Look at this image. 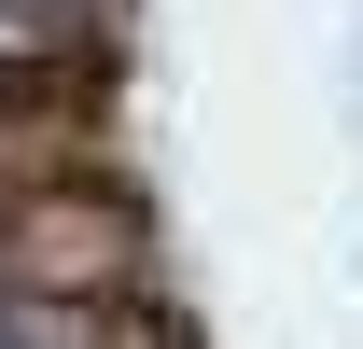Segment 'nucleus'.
Instances as JSON below:
<instances>
[{
    "mask_svg": "<svg viewBox=\"0 0 363 349\" xmlns=\"http://www.w3.org/2000/svg\"><path fill=\"white\" fill-rule=\"evenodd\" d=\"M140 294V196L98 168H43L0 196V307H84Z\"/></svg>",
    "mask_w": 363,
    "mask_h": 349,
    "instance_id": "1",
    "label": "nucleus"
},
{
    "mask_svg": "<svg viewBox=\"0 0 363 349\" xmlns=\"http://www.w3.org/2000/svg\"><path fill=\"white\" fill-rule=\"evenodd\" d=\"M98 98V56L56 43V28H0V112L28 126V112H84Z\"/></svg>",
    "mask_w": 363,
    "mask_h": 349,
    "instance_id": "3",
    "label": "nucleus"
},
{
    "mask_svg": "<svg viewBox=\"0 0 363 349\" xmlns=\"http://www.w3.org/2000/svg\"><path fill=\"white\" fill-rule=\"evenodd\" d=\"M14 349H182V321H154L140 294H84V307H0Z\"/></svg>",
    "mask_w": 363,
    "mask_h": 349,
    "instance_id": "2",
    "label": "nucleus"
}]
</instances>
